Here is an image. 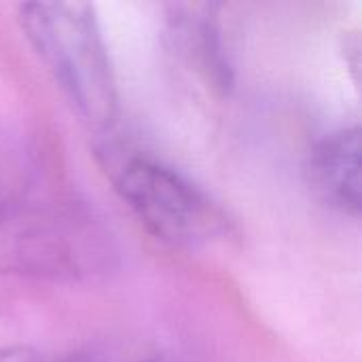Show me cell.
<instances>
[{
    "label": "cell",
    "instance_id": "cell-1",
    "mask_svg": "<svg viewBox=\"0 0 362 362\" xmlns=\"http://www.w3.org/2000/svg\"><path fill=\"white\" fill-rule=\"evenodd\" d=\"M121 248L106 218L72 197H30L0 212V276L78 284L117 269Z\"/></svg>",
    "mask_w": 362,
    "mask_h": 362
},
{
    "label": "cell",
    "instance_id": "cell-2",
    "mask_svg": "<svg viewBox=\"0 0 362 362\" xmlns=\"http://www.w3.org/2000/svg\"><path fill=\"white\" fill-rule=\"evenodd\" d=\"M21 32L76 117L95 134L119 115L117 78L93 6L87 2H25Z\"/></svg>",
    "mask_w": 362,
    "mask_h": 362
},
{
    "label": "cell",
    "instance_id": "cell-3",
    "mask_svg": "<svg viewBox=\"0 0 362 362\" xmlns=\"http://www.w3.org/2000/svg\"><path fill=\"white\" fill-rule=\"evenodd\" d=\"M102 163L119 199L163 244L197 250L233 233V223L223 206L157 155L106 146Z\"/></svg>",
    "mask_w": 362,
    "mask_h": 362
},
{
    "label": "cell",
    "instance_id": "cell-4",
    "mask_svg": "<svg viewBox=\"0 0 362 362\" xmlns=\"http://www.w3.org/2000/svg\"><path fill=\"white\" fill-rule=\"evenodd\" d=\"M218 4L187 2L168 8V32L176 51L208 89L225 95L233 87V66L223 38Z\"/></svg>",
    "mask_w": 362,
    "mask_h": 362
},
{
    "label": "cell",
    "instance_id": "cell-5",
    "mask_svg": "<svg viewBox=\"0 0 362 362\" xmlns=\"http://www.w3.org/2000/svg\"><path fill=\"white\" fill-rule=\"evenodd\" d=\"M312 185L337 212L361 216V129L344 127L327 134L310 157Z\"/></svg>",
    "mask_w": 362,
    "mask_h": 362
},
{
    "label": "cell",
    "instance_id": "cell-6",
    "mask_svg": "<svg viewBox=\"0 0 362 362\" xmlns=\"http://www.w3.org/2000/svg\"><path fill=\"white\" fill-rule=\"evenodd\" d=\"M36 155L25 138L0 127V212L36 193Z\"/></svg>",
    "mask_w": 362,
    "mask_h": 362
},
{
    "label": "cell",
    "instance_id": "cell-7",
    "mask_svg": "<svg viewBox=\"0 0 362 362\" xmlns=\"http://www.w3.org/2000/svg\"><path fill=\"white\" fill-rule=\"evenodd\" d=\"M0 362H57V358H51L32 346L13 344V346H0Z\"/></svg>",
    "mask_w": 362,
    "mask_h": 362
},
{
    "label": "cell",
    "instance_id": "cell-8",
    "mask_svg": "<svg viewBox=\"0 0 362 362\" xmlns=\"http://www.w3.org/2000/svg\"><path fill=\"white\" fill-rule=\"evenodd\" d=\"M108 362H119V361H110V358H108ZM127 362H187V361H182V358H178V356H172V354L153 352V354L138 356V358H134V361H127Z\"/></svg>",
    "mask_w": 362,
    "mask_h": 362
}]
</instances>
